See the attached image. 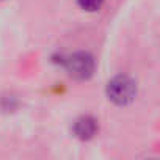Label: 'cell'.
<instances>
[{
    "label": "cell",
    "mask_w": 160,
    "mask_h": 160,
    "mask_svg": "<svg viewBox=\"0 0 160 160\" xmlns=\"http://www.w3.org/2000/svg\"><path fill=\"white\" fill-rule=\"evenodd\" d=\"M107 94L108 98L118 104V105H126L130 101H133L135 94H137V87L135 82L130 80L129 77H116L107 87Z\"/></svg>",
    "instance_id": "obj_1"
},
{
    "label": "cell",
    "mask_w": 160,
    "mask_h": 160,
    "mask_svg": "<svg viewBox=\"0 0 160 160\" xmlns=\"http://www.w3.org/2000/svg\"><path fill=\"white\" fill-rule=\"evenodd\" d=\"M66 69L74 78H88L94 71V60L90 53L80 52L66 60Z\"/></svg>",
    "instance_id": "obj_2"
},
{
    "label": "cell",
    "mask_w": 160,
    "mask_h": 160,
    "mask_svg": "<svg viewBox=\"0 0 160 160\" xmlns=\"http://www.w3.org/2000/svg\"><path fill=\"white\" fill-rule=\"evenodd\" d=\"M74 130H75V135L78 138H82V140H90L96 135L98 132V122L94 118L91 116H83V118H80L75 126H74Z\"/></svg>",
    "instance_id": "obj_3"
},
{
    "label": "cell",
    "mask_w": 160,
    "mask_h": 160,
    "mask_svg": "<svg viewBox=\"0 0 160 160\" xmlns=\"http://www.w3.org/2000/svg\"><path fill=\"white\" fill-rule=\"evenodd\" d=\"M104 3V0H78V5L87 11H98Z\"/></svg>",
    "instance_id": "obj_4"
}]
</instances>
